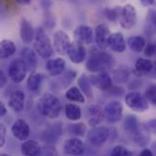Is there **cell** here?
Returning a JSON list of instances; mask_svg holds the SVG:
<instances>
[{
    "instance_id": "ac0fdd59",
    "label": "cell",
    "mask_w": 156,
    "mask_h": 156,
    "mask_svg": "<svg viewBox=\"0 0 156 156\" xmlns=\"http://www.w3.org/2000/svg\"><path fill=\"white\" fill-rule=\"evenodd\" d=\"M87 114L89 116V124L92 127L97 126L104 120L103 110L98 105H90L87 109Z\"/></svg>"
},
{
    "instance_id": "d590c367",
    "label": "cell",
    "mask_w": 156,
    "mask_h": 156,
    "mask_svg": "<svg viewBox=\"0 0 156 156\" xmlns=\"http://www.w3.org/2000/svg\"><path fill=\"white\" fill-rule=\"evenodd\" d=\"M144 55L148 58L152 57L154 55L155 53V45L152 42H149L147 45H145L144 47Z\"/></svg>"
},
{
    "instance_id": "cb8c5ba5",
    "label": "cell",
    "mask_w": 156,
    "mask_h": 156,
    "mask_svg": "<svg viewBox=\"0 0 156 156\" xmlns=\"http://www.w3.org/2000/svg\"><path fill=\"white\" fill-rule=\"evenodd\" d=\"M21 153L24 156H40L41 147L36 141H25L21 145Z\"/></svg>"
},
{
    "instance_id": "ba28073f",
    "label": "cell",
    "mask_w": 156,
    "mask_h": 156,
    "mask_svg": "<svg viewBox=\"0 0 156 156\" xmlns=\"http://www.w3.org/2000/svg\"><path fill=\"white\" fill-rule=\"evenodd\" d=\"M122 105L120 101H112L105 106L103 112L106 120L111 123H115L119 122L122 117Z\"/></svg>"
},
{
    "instance_id": "44dd1931",
    "label": "cell",
    "mask_w": 156,
    "mask_h": 156,
    "mask_svg": "<svg viewBox=\"0 0 156 156\" xmlns=\"http://www.w3.org/2000/svg\"><path fill=\"white\" fill-rule=\"evenodd\" d=\"M61 123L52 124L43 133L42 139L48 144H55L59 138V136H61Z\"/></svg>"
},
{
    "instance_id": "e575fe53",
    "label": "cell",
    "mask_w": 156,
    "mask_h": 156,
    "mask_svg": "<svg viewBox=\"0 0 156 156\" xmlns=\"http://www.w3.org/2000/svg\"><path fill=\"white\" fill-rule=\"evenodd\" d=\"M111 156H133V154L123 145H117L112 149Z\"/></svg>"
},
{
    "instance_id": "4dcf8cb0",
    "label": "cell",
    "mask_w": 156,
    "mask_h": 156,
    "mask_svg": "<svg viewBox=\"0 0 156 156\" xmlns=\"http://www.w3.org/2000/svg\"><path fill=\"white\" fill-rule=\"evenodd\" d=\"M42 79H43V77L40 73H35V72L30 73L29 77L27 78V88L32 91L37 90L42 82Z\"/></svg>"
},
{
    "instance_id": "603a6c76",
    "label": "cell",
    "mask_w": 156,
    "mask_h": 156,
    "mask_svg": "<svg viewBox=\"0 0 156 156\" xmlns=\"http://www.w3.org/2000/svg\"><path fill=\"white\" fill-rule=\"evenodd\" d=\"M66 67L65 60L60 58H57L54 59H48L46 63V69L49 75L51 76H58L60 75Z\"/></svg>"
},
{
    "instance_id": "bcb514c9",
    "label": "cell",
    "mask_w": 156,
    "mask_h": 156,
    "mask_svg": "<svg viewBox=\"0 0 156 156\" xmlns=\"http://www.w3.org/2000/svg\"><path fill=\"white\" fill-rule=\"evenodd\" d=\"M0 156H9V155H7V154H0Z\"/></svg>"
},
{
    "instance_id": "5b68a950",
    "label": "cell",
    "mask_w": 156,
    "mask_h": 156,
    "mask_svg": "<svg viewBox=\"0 0 156 156\" xmlns=\"http://www.w3.org/2000/svg\"><path fill=\"white\" fill-rule=\"evenodd\" d=\"M126 105L137 112H144L149 108V103L145 97L138 91H132L125 96Z\"/></svg>"
},
{
    "instance_id": "7c38bea8",
    "label": "cell",
    "mask_w": 156,
    "mask_h": 156,
    "mask_svg": "<svg viewBox=\"0 0 156 156\" xmlns=\"http://www.w3.org/2000/svg\"><path fill=\"white\" fill-rule=\"evenodd\" d=\"M67 53L69 55V59L76 64L81 63L86 58V48L84 45L76 40L71 42Z\"/></svg>"
},
{
    "instance_id": "7bdbcfd3",
    "label": "cell",
    "mask_w": 156,
    "mask_h": 156,
    "mask_svg": "<svg viewBox=\"0 0 156 156\" xmlns=\"http://www.w3.org/2000/svg\"><path fill=\"white\" fill-rule=\"evenodd\" d=\"M139 156H154V154H153V153H152L150 150L144 149V150H143V151L141 152V154H140V155Z\"/></svg>"
},
{
    "instance_id": "83f0119b",
    "label": "cell",
    "mask_w": 156,
    "mask_h": 156,
    "mask_svg": "<svg viewBox=\"0 0 156 156\" xmlns=\"http://www.w3.org/2000/svg\"><path fill=\"white\" fill-rule=\"evenodd\" d=\"M65 114L69 121H78L81 117V110L77 104L68 103L65 106Z\"/></svg>"
},
{
    "instance_id": "ee69618b",
    "label": "cell",
    "mask_w": 156,
    "mask_h": 156,
    "mask_svg": "<svg viewBox=\"0 0 156 156\" xmlns=\"http://www.w3.org/2000/svg\"><path fill=\"white\" fill-rule=\"evenodd\" d=\"M141 2L144 6H148V5H151L153 4H154V0H142Z\"/></svg>"
},
{
    "instance_id": "836d02e7",
    "label": "cell",
    "mask_w": 156,
    "mask_h": 156,
    "mask_svg": "<svg viewBox=\"0 0 156 156\" xmlns=\"http://www.w3.org/2000/svg\"><path fill=\"white\" fill-rule=\"evenodd\" d=\"M145 99L147 101L152 103L153 105L156 104V87L155 85H151L145 90Z\"/></svg>"
},
{
    "instance_id": "d6986e66",
    "label": "cell",
    "mask_w": 156,
    "mask_h": 156,
    "mask_svg": "<svg viewBox=\"0 0 156 156\" xmlns=\"http://www.w3.org/2000/svg\"><path fill=\"white\" fill-rule=\"evenodd\" d=\"M20 55H21V59L24 61L27 67V70L30 71L31 73L34 72L37 67V62L36 53L29 48H24L21 50Z\"/></svg>"
},
{
    "instance_id": "6da1fadb",
    "label": "cell",
    "mask_w": 156,
    "mask_h": 156,
    "mask_svg": "<svg viewBox=\"0 0 156 156\" xmlns=\"http://www.w3.org/2000/svg\"><path fill=\"white\" fill-rule=\"evenodd\" d=\"M113 63L112 57L102 51L96 48H92L90 52L88 60H87V69L90 72H104L106 71Z\"/></svg>"
},
{
    "instance_id": "ffe728a7",
    "label": "cell",
    "mask_w": 156,
    "mask_h": 156,
    "mask_svg": "<svg viewBox=\"0 0 156 156\" xmlns=\"http://www.w3.org/2000/svg\"><path fill=\"white\" fill-rule=\"evenodd\" d=\"M9 107L16 112H20L25 105V94L21 90H15L10 94L8 101Z\"/></svg>"
},
{
    "instance_id": "5bb4252c",
    "label": "cell",
    "mask_w": 156,
    "mask_h": 156,
    "mask_svg": "<svg viewBox=\"0 0 156 156\" xmlns=\"http://www.w3.org/2000/svg\"><path fill=\"white\" fill-rule=\"evenodd\" d=\"M85 152V146L82 141L77 138H70L64 143V153L72 156L82 155Z\"/></svg>"
},
{
    "instance_id": "8d00e7d4",
    "label": "cell",
    "mask_w": 156,
    "mask_h": 156,
    "mask_svg": "<svg viewBox=\"0 0 156 156\" xmlns=\"http://www.w3.org/2000/svg\"><path fill=\"white\" fill-rule=\"evenodd\" d=\"M6 139V129L3 123L0 122V148H2L5 144Z\"/></svg>"
},
{
    "instance_id": "60d3db41",
    "label": "cell",
    "mask_w": 156,
    "mask_h": 156,
    "mask_svg": "<svg viewBox=\"0 0 156 156\" xmlns=\"http://www.w3.org/2000/svg\"><path fill=\"white\" fill-rule=\"evenodd\" d=\"M6 82H7L6 76L4 73V71L0 69V89H3L6 85Z\"/></svg>"
},
{
    "instance_id": "8fae6325",
    "label": "cell",
    "mask_w": 156,
    "mask_h": 156,
    "mask_svg": "<svg viewBox=\"0 0 156 156\" xmlns=\"http://www.w3.org/2000/svg\"><path fill=\"white\" fill-rule=\"evenodd\" d=\"M90 84L101 90H108L112 86V80L107 71L100 72L96 75H91L90 78Z\"/></svg>"
},
{
    "instance_id": "74e56055",
    "label": "cell",
    "mask_w": 156,
    "mask_h": 156,
    "mask_svg": "<svg viewBox=\"0 0 156 156\" xmlns=\"http://www.w3.org/2000/svg\"><path fill=\"white\" fill-rule=\"evenodd\" d=\"M76 72H74V71H69V72H67L66 73V75H65V77L63 78V82H64V87H66V86H68L69 83H71V81L74 80V78H76Z\"/></svg>"
},
{
    "instance_id": "52a82bcc",
    "label": "cell",
    "mask_w": 156,
    "mask_h": 156,
    "mask_svg": "<svg viewBox=\"0 0 156 156\" xmlns=\"http://www.w3.org/2000/svg\"><path fill=\"white\" fill-rule=\"evenodd\" d=\"M27 71V67L21 58L14 59L10 63L8 68L9 78L12 80V81L16 83H20L24 80V79L26 78Z\"/></svg>"
},
{
    "instance_id": "e0dca14e",
    "label": "cell",
    "mask_w": 156,
    "mask_h": 156,
    "mask_svg": "<svg viewBox=\"0 0 156 156\" xmlns=\"http://www.w3.org/2000/svg\"><path fill=\"white\" fill-rule=\"evenodd\" d=\"M108 47H110L111 49L115 52L122 53L126 49V42L123 35L121 32L111 34L108 41Z\"/></svg>"
},
{
    "instance_id": "b9f144b4",
    "label": "cell",
    "mask_w": 156,
    "mask_h": 156,
    "mask_svg": "<svg viewBox=\"0 0 156 156\" xmlns=\"http://www.w3.org/2000/svg\"><path fill=\"white\" fill-rule=\"evenodd\" d=\"M6 107L5 106V104L2 102V101H0V117L1 116H4L5 113H6Z\"/></svg>"
},
{
    "instance_id": "7402d4cb",
    "label": "cell",
    "mask_w": 156,
    "mask_h": 156,
    "mask_svg": "<svg viewBox=\"0 0 156 156\" xmlns=\"http://www.w3.org/2000/svg\"><path fill=\"white\" fill-rule=\"evenodd\" d=\"M20 37H21V39L27 43V44H29L32 42L33 38H34V29H33V27L32 25L30 24V22L25 18V17H22L21 20H20Z\"/></svg>"
},
{
    "instance_id": "484cf974",
    "label": "cell",
    "mask_w": 156,
    "mask_h": 156,
    "mask_svg": "<svg viewBox=\"0 0 156 156\" xmlns=\"http://www.w3.org/2000/svg\"><path fill=\"white\" fill-rule=\"evenodd\" d=\"M16 52V45L12 40L3 39L0 41V59H6Z\"/></svg>"
},
{
    "instance_id": "ab89813d",
    "label": "cell",
    "mask_w": 156,
    "mask_h": 156,
    "mask_svg": "<svg viewBox=\"0 0 156 156\" xmlns=\"http://www.w3.org/2000/svg\"><path fill=\"white\" fill-rule=\"evenodd\" d=\"M41 154H43V156H57V153L55 151L54 148H45L43 151L41 150Z\"/></svg>"
},
{
    "instance_id": "30bf717a",
    "label": "cell",
    "mask_w": 156,
    "mask_h": 156,
    "mask_svg": "<svg viewBox=\"0 0 156 156\" xmlns=\"http://www.w3.org/2000/svg\"><path fill=\"white\" fill-rule=\"evenodd\" d=\"M110 132L105 127H94L88 133V141L95 146L101 145L104 144L108 137H109Z\"/></svg>"
},
{
    "instance_id": "f6af8a7d",
    "label": "cell",
    "mask_w": 156,
    "mask_h": 156,
    "mask_svg": "<svg viewBox=\"0 0 156 156\" xmlns=\"http://www.w3.org/2000/svg\"><path fill=\"white\" fill-rule=\"evenodd\" d=\"M16 3L20 5H27V4H30V1L29 0H18L16 1Z\"/></svg>"
},
{
    "instance_id": "d4e9b609",
    "label": "cell",
    "mask_w": 156,
    "mask_h": 156,
    "mask_svg": "<svg viewBox=\"0 0 156 156\" xmlns=\"http://www.w3.org/2000/svg\"><path fill=\"white\" fill-rule=\"evenodd\" d=\"M153 68H154V64L150 59L140 58L137 59L135 63L133 72L137 76H144V75H147L148 73H150Z\"/></svg>"
},
{
    "instance_id": "277c9868",
    "label": "cell",
    "mask_w": 156,
    "mask_h": 156,
    "mask_svg": "<svg viewBox=\"0 0 156 156\" xmlns=\"http://www.w3.org/2000/svg\"><path fill=\"white\" fill-rule=\"evenodd\" d=\"M124 128L129 133L133 135V140L139 145H144L143 142H145V144L147 143V139L141 132V124L136 116L134 115L127 116L124 121Z\"/></svg>"
},
{
    "instance_id": "d6a6232c",
    "label": "cell",
    "mask_w": 156,
    "mask_h": 156,
    "mask_svg": "<svg viewBox=\"0 0 156 156\" xmlns=\"http://www.w3.org/2000/svg\"><path fill=\"white\" fill-rule=\"evenodd\" d=\"M122 11V7H115V8H106L104 13L107 18L111 21H115L119 19L120 14Z\"/></svg>"
},
{
    "instance_id": "9a60e30c",
    "label": "cell",
    "mask_w": 156,
    "mask_h": 156,
    "mask_svg": "<svg viewBox=\"0 0 156 156\" xmlns=\"http://www.w3.org/2000/svg\"><path fill=\"white\" fill-rule=\"evenodd\" d=\"M111 34L110 28L106 24H100L97 26L95 30V39L101 49H105L108 48V41Z\"/></svg>"
},
{
    "instance_id": "f546056e",
    "label": "cell",
    "mask_w": 156,
    "mask_h": 156,
    "mask_svg": "<svg viewBox=\"0 0 156 156\" xmlns=\"http://www.w3.org/2000/svg\"><path fill=\"white\" fill-rule=\"evenodd\" d=\"M78 84H79L80 90H82L81 92H83L89 99L93 98V90L91 88L90 79L87 75L83 74L82 76H80V78L78 80Z\"/></svg>"
},
{
    "instance_id": "7a4b0ae2",
    "label": "cell",
    "mask_w": 156,
    "mask_h": 156,
    "mask_svg": "<svg viewBox=\"0 0 156 156\" xmlns=\"http://www.w3.org/2000/svg\"><path fill=\"white\" fill-rule=\"evenodd\" d=\"M38 112L49 119H56L59 116L62 105L59 100L50 93L44 94L37 101V104Z\"/></svg>"
},
{
    "instance_id": "8992f818",
    "label": "cell",
    "mask_w": 156,
    "mask_h": 156,
    "mask_svg": "<svg viewBox=\"0 0 156 156\" xmlns=\"http://www.w3.org/2000/svg\"><path fill=\"white\" fill-rule=\"evenodd\" d=\"M119 21L123 28L125 29L133 28L137 23V12L135 7L131 4L125 5L122 8L119 16Z\"/></svg>"
},
{
    "instance_id": "4316f807",
    "label": "cell",
    "mask_w": 156,
    "mask_h": 156,
    "mask_svg": "<svg viewBox=\"0 0 156 156\" xmlns=\"http://www.w3.org/2000/svg\"><path fill=\"white\" fill-rule=\"evenodd\" d=\"M127 43L131 50L135 53H141L146 45L145 39L141 36H134L129 37Z\"/></svg>"
},
{
    "instance_id": "f1b7e54d",
    "label": "cell",
    "mask_w": 156,
    "mask_h": 156,
    "mask_svg": "<svg viewBox=\"0 0 156 156\" xmlns=\"http://www.w3.org/2000/svg\"><path fill=\"white\" fill-rule=\"evenodd\" d=\"M67 100L73 102H79V103H84L85 102V97L81 90L78 87H72L69 89L65 94Z\"/></svg>"
},
{
    "instance_id": "3957f363",
    "label": "cell",
    "mask_w": 156,
    "mask_h": 156,
    "mask_svg": "<svg viewBox=\"0 0 156 156\" xmlns=\"http://www.w3.org/2000/svg\"><path fill=\"white\" fill-rule=\"evenodd\" d=\"M34 38V48L36 52L43 58H50L53 53V48L49 37L43 28L39 27L37 29Z\"/></svg>"
},
{
    "instance_id": "2e32d148",
    "label": "cell",
    "mask_w": 156,
    "mask_h": 156,
    "mask_svg": "<svg viewBox=\"0 0 156 156\" xmlns=\"http://www.w3.org/2000/svg\"><path fill=\"white\" fill-rule=\"evenodd\" d=\"M74 37L76 38V41L81 43L82 45H89L93 41L92 28L86 25H80L75 29Z\"/></svg>"
},
{
    "instance_id": "4fadbf2b",
    "label": "cell",
    "mask_w": 156,
    "mask_h": 156,
    "mask_svg": "<svg viewBox=\"0 0 156 156\" xmlns=\"http://www.w3.org/2000/svg\"><path fill=\"white\" fill-rule=\"evenodd\" d=\"M11 133L16 139H17L18 141L25 142L29 136L30 128L27 122L22 119H18L13 123L11 127Z\"/></svg>"
},
{
    "instance_id": "f35d334b",
    "label": "cell",
    "mask_w": 156,
    "mask_h": 156,
    "mask_svg": "<svg viewBox=\"0 0 156 156\" xmlns=\"http://www.w3.org/2000/svg\"><path fill=\"white\" fill-rule=\"evenodd\" d=\"M123 77V80H127L128 77H129V71L127 69H118L116 72H115V79L117 80H121L122 78Z\"/></svg>"
},
{
    "instance_id": "9c48e42d",
    "label": "cell",
    "mask_w": 156,
    "mask_h": 156,
    "mask_svg": "<svg viewBox=\"0 0 156 156\" xmlns=\"http://www.w3.org/2000/svg\"><path fill=\"white\" fill-rule=\"evenodd\" d=\"M70 44H71V41L69 39V37L65 31L58 30L55 32L53 36V46H54L55 50L58 54L66 55Z\"/></svg>"
},
{
    "instance_id": "1f68e13d",
    "label": "cell",
    "mask_w": 156,
    "mask_h": 156,
    "mask_svg": "<svg viewBox=\"0 0 156 156\" xmlns=\"http://www.w3.org/2000/svg\"><path fill=\"white\" fill-rule=\"evenodd\" d=\"M87 131V127L84 123L79 122L74 124H69L68 126V132L71 134L78 135V136H83Z\"/></svg>"
}]
</instances>
